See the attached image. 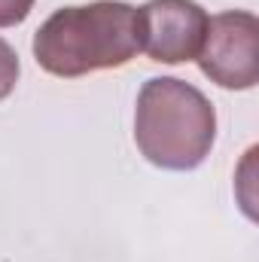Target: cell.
Segmentation results:
<instances>
[{"label":"cell","mask_w":259,"mask_h":262,"mask_svg":"<svg viewBox=\"0 0 259 262\" xmlns=\"http://www.w3.org/2000/svg\"><path fill=\"white\" fill-rule=\"evenodd\" d=\"M137 52V9L122 0L61 6L34 34L37 64L58 79L125 67Z\"/></svg>","instance_id":"cell-1"},{"label":"cell","mask_w":259,"mask_h":262,"mask_svg":"<svg viewBox=\"0 0 259 262\" xmlns=\"http://www.w3.org/2000/svg\"><path fill=\"white\" fill-rule=\"evenodd\" d=\"M217 140V110L186 79H146L134 104V143L162 171L198 168Z\"/></svg>","instance_id":"cell-2"},{"label":"cell","mask_w":259,"mask_h":262,"mask_svg":"<svg viewBox=\"0 0 259 262\" xmlns=\"http://www.w3.org/2000/svg\"><path fill=\"white\" fill-rule=\"evenodd\" d=\"M201 73L229 92H247L259 82V21L253 12L226 9L207 21L198 52Z\"/></svg>","instance_id":"cell-3"},{"label":"cell","mask_w":259,"mask_h":262,"mask_svg":"<svg viewBox=\"0 0 259 262\" xmlns=\"http://www.w3.org/2000/svg\"><path fill=\"white\" fill-rule=\"evenodd\" d=\"M210 15L195 0H146L137 9L140 52L156 64L195 61L207 34Z\"/></svg>","instance_id":"cell-4"},{"label":"cell","mask_w":259,"mask_h":262,"mask_svg":"<svg viewBox=\"0 0 259 262\" xmlns=\"http://www.w3.org/2000/svg\"><path fill=\"white\" fill-rule=\"evenodd\" d=\"M18 73H21V64H18L15 49L0 37V101H6V98L15 92Z\"/></svg>","instance_id":"cell-5"},{"label":"cell","mask_w":259,"mask_h":262,"mask_svg":"<svg viewBox=\"0 0 259 262\" xmlns=\"http://www.w3.org/2000/svg\"><path fill=\"white\" fill-rule=\"evenodd\" d=\"M34 9V0H0V28L21 25Z\"/></svg>","instance_id":"cell-6"}]
</instances>
